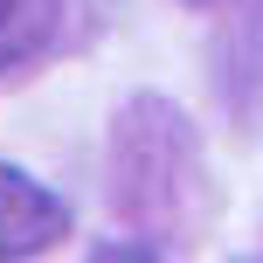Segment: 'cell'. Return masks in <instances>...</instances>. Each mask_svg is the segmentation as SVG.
Here are the masks:
<instances>
[{
	"mask_svg": "<svg viewBox=\"0 0 263 263\" xmlns=\"http://www.w3.org/2000/svg\"><path fill=\"white\" fill-rule=\"evenodd\" d=\"M63 236H69V201L49 194L35 173L0 166V263L49 256Z\"/></svg>",
	"mask_w": 263,
	"mask_h": 263,
	"instance_id": "obj_2",
	"label": "cell"
},
{
	"mask_svg": "<svg viewBox=\"0 0 263 263\" xmlns=\"http://www.w3.org/2000/svg\"><path fill=\"white\" fill-rule=\"evenodd\" d=\"M194 7H215V0H194Z\"/></svg>",
	"mask_w": 263,
	"mask_h": 263,
	"instance_id": "obj_5",
	"label": "cell"
},
{
	"mask_svg": "<svg viewBox=\"0 0 263 263\" xmlns=\"http://www.w3.org/2000/svg\"><path fill=\"white\" fill-rule=\"evenodd\" d=\"M55 14H63V0H0V77L49 49Z\"/></svg>",
	"mask_w": 263,
	"mask_h": 263,
	"instance_id": "obj_3",
	"label": "cell"
},
{
	"mask_svg": "<svg viewBox=\"0 0 263 263\" xmlns=\"http://www.w3.org/2000/svg\"><path fill=\"white\" fill-rule=\"evenodd\" d=\"M201 180V153L187 118L166 97H132L111 132V194L139 229H180L187 187Z\"/></svg>",
	"mask_w": 263,
	"mask_h": 263,
	"instance_id": "obj_1",
	"label": "cell"
},
{
	"mask_svg": "<svg viewBox=\"0 0 263 263\" xmlns=\"http://www.w3.org/2000/svg\"><path fill=\"white\" fill-rule=\"evenodd\" d=\"M90 263H159L153 242H139V236H111V242H97Z\"/></svg>",
	"mask_w": 263,
	"mask_h": 263,
	"instance_id": "obj_4",
	"label": "cell"
}]
</instances>
